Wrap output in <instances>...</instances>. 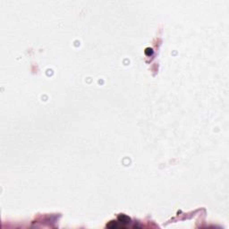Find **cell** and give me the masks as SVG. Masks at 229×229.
<instances>
[{
    "label": "cell",
    "instance_id": "cell-1",
    "mask_svg": "<svg viewBox=\"0 0 229 229\" xmlns=\"http://www.w3.org/2000/svg\"><path fill=\"white\" fill-rule=\"evenodd\" d=\"M117 221L121 224L122 227H124V225L130 223L131 219L128 217L127 216H125V215H120V216L118 217V220Z\"/></svg>",
    "mask_w": 229,
    "mask_h": 229
}]
</instances>
